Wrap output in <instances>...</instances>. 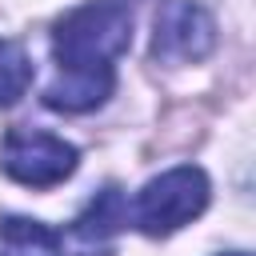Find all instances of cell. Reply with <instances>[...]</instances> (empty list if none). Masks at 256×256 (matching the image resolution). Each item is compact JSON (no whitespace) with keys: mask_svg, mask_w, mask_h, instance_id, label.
Returning <instances> with one entry per match:
<instances>
[{"mask_svg":"<svg viewBox=\"0 0 256 256\" xmlns=\"http://www.w3.org/2000/svg\"><path fill=\"white\" fill-rule=\"evenodd\" d=\"M124 224H128L124 192L116 184H108L72 220V256H108V248H112V240L120 236Z\"/></svg>","mask_w":256,"mask_h":256,"instance_id":"cell-5","label":"cell"},{"mask_svg":"<svg viewBox=\"0 0 256 256\" xmlns=\"http://www.w3.org/2000/svg\"><path fill=\"white\" fill-rule=\"evenodd\" d=\"M116 88V68H56L44 104L56 112H92Z\"/></svg>","mask_w":256,"mask_h":256,"instance_id":"cell-6","label":"cell"},{"mask_svg":"<svg viewBox=\"0 0 256 256\" xmlns=\"http://www.w3.org/2000/svg\"><path fill=\"white\" fill-rule=\"evenodd\" d=\"M128 44L132 12L124 0H88L72 8L52 32L56 68H112V60L128 52Z\"/></svg>","mask_w":256,"mask_h":256,"instance_id":"cell-1","label":"cell"},{"mask_svg":"<svg viewBox=\"0 0 256 256\" xmlns=\"http://www.w3.org/2000/svg\"><path fill=\"white\" fill-rule=\"evenodd\" d=\"M124 4H128V0H124Z\"/></svg>","mask_w":256,"mask_h":256,"instance_id":"cell-10","label":"cell"},{"mask_svg":"<svg viewBox=\"0 0 256 256\" xmlns=\"http://www.w3.org/2000/svg\"><path fill=\"white\" fill-rule=\"evenodd\" d=\"M208 208V176L196 164H180L148 180L136 196V224L144 236H172Z\"/></svg>","mask_w":256,"mask_h":256,"instance_id":"cell-2","label":"cell"},{"mask_svg":"<svg viewBox=\"0 0 256 256\" xmlns=\"http://www.w3.org/2000/svg\"><path fill=\"white\" fill-rule=\"evenodd\" d=\"M32 84V60L20 44L0 40V108L16 104Z\"/></svg>","mask_w":256,"mask_h":256,"instance_id":"cell-8","label":"cell"},{"mask_svg":"<svg viewBox=\"0 0 256 256\" xmlns=\"http://www.w3.org/2000/svg\"><path fill=\"white\" fill-rule=\"evenodd\" d=\"M80 152L52 136V132H28V128H12L0 144V168L28 188H52L60 180H68L76 172Z\"/></svg>","mask_w":256,"mask_h":256,"instance_id":"cell-3","label":"cell"},{"mask_svg":"<svg viewBox=\"0 0 256 256\" xmlns=\"http://www.w3.org/2000/svg\"><path fill=\"white\" fill-rule=\"evenodd\" d=\"M0 256H64V244L40 220L4 216L0 220Z\"/></svg>","mask_w":256,"mask_h":256,"instance_id":"cell-7","label":"cell"},{"mask_svg":"<svg viewBox=\"0 0 256 256\" xmlns=\"http://www.w3.org/2000/svg\"><path fill=\"white\" fill-rule=\"evenodd\" d=\"M224 256H248V252H224Z\"/></svg>","mask_w":256,"mask_h":256,"instance_id":"cell-9","label":"cell"},{"mask_svg":"<svg viewBox=\"0 0 256 256\" xmlns=\"http://www.w3.org/2000/svg\"><path fill=\"white\" fill-rule=\"evenodd\" d=\"M216 48V20L196 0H164L152 20V56L164 64H192Z\"/></svg>","mask_w":256,"mask_h":256,"instance_id":"cell-4","label":"cell"}]
</instances>
